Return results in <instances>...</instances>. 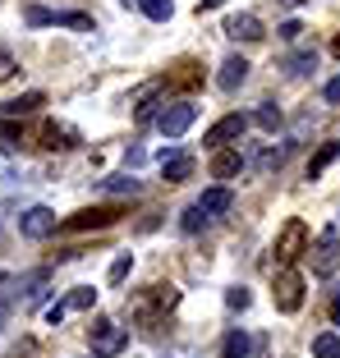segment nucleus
<instances>
[{
  "label": "nucleus",
  "instance_id": "f257e3e1",
  "mask_svg": "<svg viewBox=\"0 0 340 358\" xmlns=\"http://www.w3.org/2000/svg\"><path fill=\"white\" fill-rule=\"evenodd\" d=\"M87 345H92L97 358H115V354H125V345H129V327L101 317V322H92V331H87Z\"/></svg>",
  "mask_w": 340,
  "mask_h": 358
},
{
  "label": "nucleus",
  "instance_id": "f03ea898",
  "mask_svg": "<svg viewBox=\"0 0 340 358\" xmlns=\"http://www.w3.org/2000/svg\"><path fill=\"white\" fill-rule=\"evenodd\" d=\"M304 253H309V225L295 216V221H285V230L276 234V262L281 266H295Z\"/></svg>",
  "mask_w": 340,
  "mask_h": 358
},
{
  "label": "nucleus",
  "instance_id": "7ed1b4c3",
  "mask_svg": "<svg viewBox=\"0 0 340 358\" xmlns=\"http://www.w3.org/2000/svg\"><path fill=\"white\" fill-rule=\"evenodd\" d=\"M120 216H125V207H83V211H74V216H64V225L60 230H69V234H83V230H106V225H115Z\"/></svg>",
  "mask_w": 340,
  "mask_h": 358
},
{
  "label": "nucleus",
  "instance_id": "20e7f679",
  "mask_svg": "<svg viewBox=\"0 0 340 358\" xmlns=\"http://www.w3.org/2000/svg\"><path fill=\"white\" fill-rule=\"evenodd\" d=\"M180 303V289H170V285H152L148 294H139L129 303V313L139 317V322H152L157 313H170V308Z\"/></svg>",
  "mask_w": 340,
  "mask_h": 358
},
{
  "label": "nucleus",
  "instance_id": "39448f33",
  "mask_svg": "<svg viewBox=\"0 0 340 358\" xmlns=\"http://www.w3.org/2000/svg\"><path fill=\"white\" fill-rule=\"evenodd\" d=\"M309 257H313V271H318V275H336L340 271V234L322 230L318 239L309 243Z\"/></svg>",
  "mask_w": 340,
  "mask_h": 358
},
{
  "label": "nucleus",
  "instance_id": "423d86ee",
  "mask_svg": "<svg viewBox=\"0 0 340 358\" xmlns=\"http://www.w3.org/2000/svg\"><path fill=\"white\" fill-rule=\"evenodd\" d=\"M193 120H198V106H193V101H175V106H161V110H157V129L166 138H180Z\"/></svg>",
  "mask_w": 340,
  "mask_h": 358
},
{
  "label": "nucleus",
  "instance_id": "0eeeda50",
  "mask_svg": "<svg viewBox=\"0 0 340 358\" xmlns=\"http://www.w3.org/2000/svg\"><path fill=\"white\" fill-rule=\"evenodd\" d=\"M271 294H276L281 313H299V308H304V275H299L295 266H285V271L276 275V289H271Z\"/></svg>",
  "mask_w": 340,
  "mask_h": 358
},
{
  "label": "nucleus",
  "instance_id": "6e6552de",
  "mask_svg": "<svg viewBox=\"0 0 340 358\" xmlns=\"http://www.w3.org/2000/svg\"><path fill=\"white\" fill-rule=\"evenodd\" d=\"M244 129H248V115H225V120H216V124L202 134V143H207V148H225V143H239Z\"/></svg>",
  "mask_w": 340,
  "mask_h": 358
},
{
  "label": "nucleus",
  "instance_id": "1a4fd4ad",
  "mask_svg": "<svg viewBox=\"0 0 340 358\" xmlns=\"http://www.w3.org/2000/svg\"><path fill=\"white\" fill-rule=\"evenodd\" d=\"M225 37H234V42H262L267 37V28H262V19H257V14H230V19H225Z\"/></svg>",
  "mask_w": 340,
  "mask_h": 358
},
{
  "label": "nucleus",
  "instance_id": "9d476101",
  "mask_svg": "<svg viewBox=\"0 0 340 358\" xmlns=\"http://www.w3.org/2000/svg\"><path fill=\"white\" fill-rule=\"evenodd\" d=\"M166 92V78H148V83H139L134 87V92H129V106H134V110H139V120H152L157 115V96Z\"/></svg>",
  "mask_w": 340,
  "mask_h": 358
},
{
  "label": "nucleus",
  "instance_id": "9b49d317",
  "mask_svg": "<svg viewBox=\"0 0 340 358\" xmlns=\"http://www.w3.org/2000/svg\"><path fill=\"white\" fill-rule=\"evenodd\" d=\"M55 211L51 207H28L23 211V221H19V230L28 234V239H46V234H55Z\"/></svg>",
  "mask_w": 340,
  "mask_h": 358
},
{
  "label": "nucleus",
  "instance_id": "f8f14e48",
  "mask_svg": "<svg viewBox=\"0 0 340 358\" xmlns=\"http://www.w3.org/2000/svg\"><path fill=\"white\" fill-rule=\"evenodd\" d=\"M74 143H78V129L64 124V120H51V124L42 129V148H51V152H69Z\"/></svg>",
  "mask_w": 340,
  "mask_h": 358
},
{
  "label": "nucleus",
  "instance_id": "ddd939ff",
  "mask_svg": "<svg viewBox=\"0 0 340 358\" xmlns=\"http://www.w3.org/2000/svg\"><path fill=\"white\" fill-rule=\"evenodd\" d=\"M244 78H248V60H244V55H225L221 74H216V87H221V92H234Z\"/></svg>",
  "mask_w": 340,
  "mask_h": 358
},
{
  "label": "nucleus",
  "instance_id": "4468645a",
  "mask_svg": "<svg viewBox=\"0 0 340 358\" xmlns=\"http://www.w3.org/2000/svg\"><path fill=\"white\" fill-rule=\"evenodd\" d=\"M193 170H198V161H193L189 152H170V157H161V175H166V184H184Z\"/></svg>",
  "mask_w": 340,
  "mask_h": 358
},
{
  "label": "nucleus",
  "instance_id": "2eb2a0df",
  "mask_svg": "<svg viewBox=\"0 0 340 358\" xmlns=\"http://www.w3.org/2000/svg\"><path fill=\"white\" fill-rule=\"evenodd\" d=\"M230 207H234V193L225 189V184H216V189H207V193L198 198V211L207 216V221H212V216H225Z\"/></svg>",
  "mask_w": 340,
  "mask_h": 358
},
{
  "label": "nucleus",
  "instance_id": "dca6fc26",
  "mask_svg": "<svg viewBox=\"0 0 340 358\" xmlns=\"http://www.w3.org/2000/svg\"><path fill=\"white\" fill-rule=\"evenodd\" d=\"M244 170V157L234 148H216V157H212V179H234Z\"/></svg>",
  "mask_w": 340,
  "mask_h": 358
},
{
  "label": "nucleus",
  "instance_id": "f3484780",
  "mask_svg": "<svg viewBox=\"0 0 340 358\" xmlns=\"http://www.w3.org/2000/svg\"><path fill=\"white\" fill-rule=\"evenodd\" d=\"M336 161H340V138H331V143H322V148L309 157V179H322V170L336 166Z\"/></svg>",
  "mask_w": 340,
  "mask_h": 358
},
{
  "label": "nucleus",
  "instance_id": "a211bd4d",
  "mask_svg": "<svg viewBox=\"0 0 340 358\" xmlns=\"http://www.w3.org/2000/svg\"><path fill=\"white\" fill-rule=\"evenodd\" d=\"M37 106H46V96L42 92H23V96H14V101H5V120H19V115H32Z\"/></svg>",
  "mask_w": 340,
  "mask_h": 358
},
{
  "label": "nucleus",
  "instance_id": "6ab92c4d",
  "mask_svg": "<svg viewBox=\"0 0 340 358\" xmlns=\"http://www.w3.org/2000/svg\"><path fill=\"white\" fill-rule=\"evenodd\" d=\"M198 64H193V60H184V64H175V74H170L166 78V87H198Z\"/></svg>",
  "mask_w": 340,
  "mask_h": 358
},
{
  "label": "nucleus",
  "instance_id": "aec40b11",
  "mask_svg": "<svg viewBox=\"0 0 340 358\" xmlns=\"http://www.w3.org/2000/svg\"><path fill=\"white\" fill-rule=\"evenodd\" d=\"M0 148H5V152H19V148H23L19 120H5V115H0Z\"/></svg>",
  "mask_w": 340,
  "mask_h": 358
},
{
  "label": "nucleus",
  "instance_id": "412c9836",
  "mask_svg": "<svg viewBox=\"0 0 340 358\" xmlns=\"http://www.w3.org/2000/svg\"><path fill=\"white\" fill-rule=\"evenodd\" d=\"M285 69H290V78L313 74V69H318V51H299V55H290V60H285Z\"/></svg>",
  "mask_w": 340,
  "mask_h": 358
},
{
  "label": "nucleus",
  "instance_id": "4be33fe9",
  "mask_svg": "<svg viewBox=\"0 0 340 358\" xmlns=\"http://www.w3.org/2000/svg\"><path fill=\"white\" fill-rule=\"evenodd\" d=\"M92 303H97V289H92V285H78V289H69V299H64V308H69V313H87Z\"/></svg>",
  "mask_w": 340,
  "mask_h": 358
},
{
  "label": "nucleus",
  "instance_id": "5701e85b",
  "mask_svg": "<svg viewBox=\"0 0 340 358\" xmlns=\"http://www.w3.org/2000/svg\"><path fill=\"white\" fill-rule=\"evenodd\" d=\"M248 349H253V340H248L244 331H230V336H225V345H221V354L225 358H244Z\"/></svg>",
  "mask_w": 340,
  "mask_h": 358
},
{
  "label": "nucleus",
  "instance_id": "b1692460",
  "mask_svg": "<svg viewBox=\"0 0 340 358\" xmlns=\"http://www.w3.org/2000/svg\"><path fill=\"white\" fill-rule=\"evenodd\" d=\"M313 354L318 358H340V336L336 331H322V336L313 340Z\"/></svg>",
  "mask_w": 340,
  "mask_h": 358
},
{
  "label": "nucleus",
  "instance_id": "393cba45",
  "mask_svg": "<svg viewBox=\"0 0 340 358\" xmlns=\"http://www.w3.org/2000/svg\"><path fill=\"white\" fill-rule=\"evenodd\" d=\"M253 124L267 129V134H276V129H281V110L271 101H262V106H257V115H253Z\"/></svg>",
  "mask_w": 340,
  "mask_h": 358
},
{
  "label": "nucleus",
  "instance_id": "a878e982",
  "mask_svg": "<svg viewBox=\"0 0 340 358\" xmlns=\"http://www.w3.org/2000/svg\"><path fill=\"white\" fill-rule=\"evenodd\" d=\"M139 10L148 14L152 23H166L170 14H175V5H170V0H139Z\"/></svg>",
  "mask_w": 340,
  "mask_h": 358
},
{
  "label": "nucleus",
  "instance_id": "bb28decb",
  "mask_svg": "<svg viewBox=\"0 0 340 358\" xmlns=\"http://www.w3.org/2000/svg\"><path fill=\"white\" fill-rule=\"evenodd\" d=\"M106 193H129V198H139L143 184H139V179H129V175H115V179H106Z\"/></svg>",
  "mask_w": 340,
  "mask_h": 358
},
{
  "label": "nucleus",
  "instance_id": "cd10ccee",
  "mask_svg": "<svg viewBox=\"0 0 340 358\" xmlns=\"http://www.w3.org/2000/svg\"><path fill=\"white\" fill-rule=\"evenodd\" d=\"M129 271H134V253H120L115 262H111V285H120Z\"/></svg>",
  "mask_w": 340,
  "mask_h": 358
},
{
  "label": "nucleus",
  "instance_id": "c85d7f7f",
  "mask_svg": "<svg viewBox=\"0 0 340 358\" xmlns=\"http://www.w3.org/2000/svg\"><path fill=\"white\" fill-rule=\"evenodd\" d=\"M225 303H230V308H234V313H244V308H248V303H253V294H248L244 285H234V289H225Z\"/></svg>",
  "mask_w": 340,
  "mask_h": 358
},
{
  "label": "nucleus",
  "instance_id": "c756f323",
  "mask_svg": "<svg viewBox=\"0 0 340 358\" xmlns=\"http://www.w3.org/2000/svg\"><path fill=\"white\" fill-rule=\"evenodd\" d=\"M51 14H55V10H42V5H28V10H23V19H28L32 28H51Z\"/></svg>",
  "mask_w": 340,
  "mask_h": 358
},
{
  "label": "nucleus",
  "instance_id": "7c9ffc66",
  "mask_svg": "<svg viewBox=\"0 0 340 358\" xmlns=\"http://www.w3.org/2000/svg\"><path fill=\"white\" fill-rule=\"evenodd\" d=\"M180 225H184V234H198L202 225H207V216H202V211H198V202H193V207L184 211V221H180Z\"/></svg>",
  "mask_w": 340,
  "mask_h": 358
},
{
  "label": "nucleus",
  "instance_id": "2f4dec72",
  "mask_svg": "<svg viewBox=\"0 0 340 358\" xmlns=\"http://www.w3.org/2000/svg\"><path fill=\"white\" fill-rule=\"evenodd\" d=\"M285 152H290V148H271V152H262L257 170H281V166H285Z\"/></svg>",
  "mask_w": 340,
  "mask_h": 358
},
{
  "label": "nucleus",
  "instance_id": "473e14b6",
  "mask_svg": "<svg viewBox=\"0 0 340 358\" xmlns=\"http://www.w3.org/2000/svg\"><path fill=\"white\" fill-rule=\"evenodd\" d=\"M14 74H19V60H14V55L5 51V46H0V83H10Z\"/></svg>",
  "mask_w": 340,
  "mask_h": 358
},
{
  "label": "nucleus",
  "instance_id": "72a5a7b5",
  "mask_svg": "<svg viewBox=\"0 0 340 358\" xmlns=\"http://www.w3.org/2000/svg\"><path fill=\"white\" fill-rule=\"evenodd\" d=\"M281 42H299V37H304V23H299V19H290V23H281Z\"/></svg>",
  "mask_w": 340,
  "mask_h": 358
},
{
  "label": "nucleus",
  "instance_id": "f704fd0d",
  "mask_svg": "<svg viewBox=\"0 0 340 358\" xmlns=\"http://www.w3.org/2000/svg\"><path fill=\"white\" fill-rule=\"evenodd\" d=\"M64 313H69L64 303H51V308H46V322H51V327H60V322H64Z\"/></svg>",
  "mask_w": 340,
  "mask_h": 358
},
{
  "label": "nucleus",
  "instance_id": "c9c22d12",
  "mask_svg": "<svg viewBox=\"0 0 340 358\" xmlns=\"http://www.w3.org/2000/svg\"><path fill=\"white\" fill-rule=\"evenodd\" d=\"M327 101L340 106V78H331V83H327Z\"/></svg>",
  "mask_w": 340,
  "mask_h": 358
},
{
  "label": "nucleus",
  "instance_id": "e433bc0d",
  "mask_svg": "<svg viewBox=\"0 0 340 358\" xmlns=\"http://www.w3.org/2000/svg\"><path fill=\"white\" fill-rule=\"evenodd\" d=\"M331 322L340 327V294H336V303H331Z\"/></svg>",
  "mask_w": 340,
  "mask_h": 358
},
{
  "label": "nucleus",
  "instance_id": "4c0bfd02",
  "mask_svg": "<svg viewBox=\"0 0 340 358\" xmlns=\"http://www.w3.org/2000/svg\"><path fill=\"white\" fill-rule=\"evenodd\" d=\"M331 55H336V60H340V32H336V42H331Z\"/></svg>",
  "mask_w": 340,
  "mask_h": 358
},
{
  "label": "nucleus",
  "instance_id": "58836bf2",
  "mask_svg": "<svg viewBox=\"0 0 340 358\" xmlns=\"http://www.w3.org/2000/svg\"><path fill=\"white\" fill-rule=\"evenodd\" d=\"M281 5H285V10H299V5H304V0H281Z\"/></svg>",
  "mask_w": 340,
  "mask_h": 358
}]
</instances>
